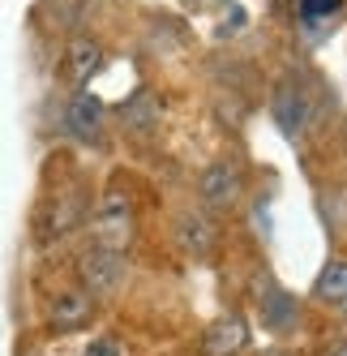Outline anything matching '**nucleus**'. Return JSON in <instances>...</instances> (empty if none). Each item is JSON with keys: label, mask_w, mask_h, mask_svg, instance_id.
Returning <instances> with one entry per match:
<instances>
[{"label": "nucleus", "mask_w": 347, "mask_h": 356, "mask_svg": "<svg viewBox=\"0 0 347 356\" xmlns=\"http://www.w3.org/2000/svg\"><path fill=\"white\" fill-rule=\"evenodd\" d=\"M129 236H133V211H129V202L120 197V193H108L103 207H99V215H94V245L125 253Z\"/></svg>", "instance_id": "obj_1"}, {"label": "nucleus", "mask_w": 347, "mask_h": 356, "mask_svg": "<svg viewBox=\"0 0 347 356\" xmlns=\"http://www.w3.org/2000/svg\"><path fill=\"white\" fill-rule=\"evenodd\" d=\"M82 279H86V288H90L94 296H112L120 284H125V253L103 249V245L86 249V258H82Z\"/></svg>", "instance_id": "obj_2"}, {"label": "nucleus", "mask_w": 347, "mask_h": 356, "mask_svg": "<svg viewBox=\"0 0 347 356\" xmlns=\"http://www.w3.org/2000/svg\"><path fill=\"white\" fill-rule=\"evenodd\" d=\"M65 120H69V134H78L82 142H94L99 129H103V108H99V99H90V95H73Z\"/></svg>", "instance_id": "obj_3"}, {"label": "nucleus", "mask_w": 347, "mask_h": 356, "mask_svg": "<svg viewBox=\"0 0 347 356\" xmlns=\"http://www.w3.org/2000/svg\"><path fill=\"white\" fill-rule=\"evenodd\" d=\"M236 193H240V172H236V168L219 163V168H210V172L202 176V197L210 202V207H232Z\"/></svg>", "instance_id": "obj_4"}, {"label": "nucleus", "mask_w": 347, "mask_h": 356, "mask_svg": "<svg viewBox=\"0 0 347 356\" xmlns=\"http://www.w3.org/2000/svg\"><path fill=\"white\" fill-rule=\"evenodd\" d=\"M313 292H317V300H321V305H330V309L347 314V262H330L326 270L317 275Z\"/></svg>", "instance_id": "obj_5"}, {"label": "nucleus", "mask_w": 347, "mask_h": 356, "mask_svg": "<svg viewBox=\"0 0 347 356\" xmlns=\"http://www.w3.org/2000/svg\"><path fill=\"white\" fill-rule=\"evenodd\" d=\"M244 348V326L240 318H223L206 330V356H232Z\"/></svg>", "instance_id": "obj_6"}, {"label": "nucleus", "mask_w": 347, "mask_h": 356, "mask_svg": "<svg viewBox=\"0 0 347 356\" xmlns=\"http://www.w3.org/2000/svg\"><path fill=\"white\" fill-rule=\"evenodd\" d=\"M90 318V292H60L56 305H52V326L60 330H73V326H82Z\"/></svg>", "instance_id": "obj_7"}, {"label": "nucleus", "mask_w": 347, "mask_h": 356, "mask_svg": "<svg viewBox=\"0 0 347 356\" xmlns=\"http://www.w3.org/2000/svg\"><path fill=\"white\" fill-rule=\"evenodd\" d=\"M94 69H99V43L78 39V43L69 47V78H73V82H86Z\"/></svg>", "instance_id": "obj_8"}, {"label": "nucleus", "mask_w": 347, "mask_h": 356, "mask_svg": "<svg viewBox=\"0 0 347 356\" xmlns=\"http://www.w3.org/2000/svg\"><path fill=\"white\" fill-rule=\"evenodd\" d=\"M343 13V0H301V22L305 26H321Z\"/></svg>", "instance_id": "obj_9"}, {"label": "nucleus", "mask_w": 347, "mask_h": 356, "mask_svg": "<svg viewBox=\"0 0 347 356\" xmlns=\"http://www.w3.org/2000/svg\"><path fill=\"white\" fill-rule=\"evenodd\" d=\"M266 322L275 326V330H287V326L296 322V305H291L283 292H270V296H266Z\"/></svg>", "instance_id": "obj_10"}, {"label": "nucleus", "mask_w": 347, "mask_h": 356, "mask_svg": "<svg viewBox=\"0 0 347 356\" xmlns=\"http://www.w3.org/2000/svg\"><path fill=\"white\" fill-rule=\"evenodd\" d=\"M180 236H185V245H189L193 253H206V249H210V232L202 227V219H185Z\"/></svg>", "instance_id": "obj_11"}, {"label": "nucleus", "mask_w": 347, "mask_h": 356, "mask_svg": "<svg viewBox=\"0 0 347 356\" xmlns=\"http://www.w3.org/2000/svg\"><path fill=\"white\" fill-rule=\"evenodd\" d=\"M86 356H125V352H120L116 339H94V343L86 348Z\"/></svg>", "instance_id": "obj_12"}, {"label": "nucleus", "mask_w": 347, "mask_h": 356, "mask_svg": "<svg viewBox=\"0 0 347 356\" xmlns=\"http://www.w3.org/2000/svg\"><path fill=\"white\" fill-rule=\"evenodd\" d=\"M330 356H347V343H339V348H335V352H330Z\"/></svg>", "instance_id": "obj_13"}, {"label": "nucleus", "mask_w": 347, "mask_h": 356, "mask_svg": "<svg viewBox=\"0 0 347 356\" xmlns=\"http://www.w3.org/2000/svg\"><path fill=\"white\" fill-rule=\"evenodd\" d=\"M275 356H279V352H275Z\"/></svg>", "instance_id": "obj_14"}]
</instances>
